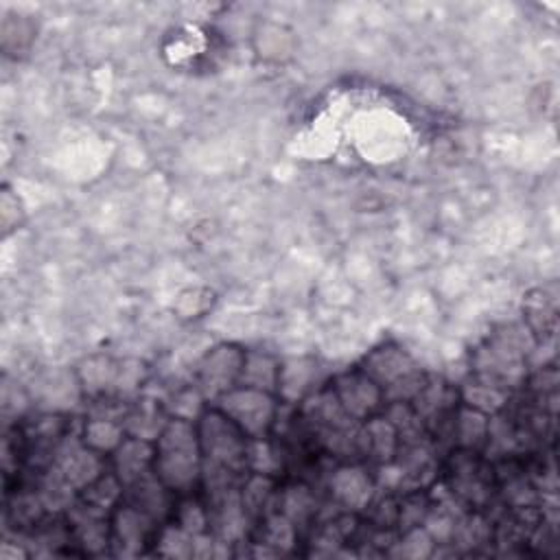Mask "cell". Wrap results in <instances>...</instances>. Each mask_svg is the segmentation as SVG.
<instances>
[{
    "mask_svg": "<svg viewBox=\"0 0 560 560\" xmlns=\"http://www.w3.org/2000/svg\"><path fill=\"white\" fill-rule=\"evenodd\" d=\"M201 464L203 457L195 422L168 418L155 438L153 472L175 494H188L201 483Z\"/></svg>",
    "mask_w": 560,
    "mask_h": 560,
    "instance_id": "cell-1",
    "label": "cell"
},
{
    "mask_svg": "<svg viewBox=\"0 0 560 560\" xmlns=\"http://www.w3.org/2000/svg\"><path fill=\"white\" fill-rule=\"evenodd\" d=\"M300 402L304 424L326 453L337 457L357 455V431L361 422L341 407L330 385L315 389Z\"/></svg>",
    "mask_w": 560,
    "mask_h": 560,
    "instance_id": "cell-2",
    "label": "cell"
},
{
    "mask_svg": "<svg viewBox=\"0 0 560 560\" xmlns=\"http://www.w3.org/2000/svg\"><path fill=\"white\" fill-rule=\"evenodd\" d=\"M359 370H363L385 396V402L413 400L427 383V374L416 359L396 343H381L365 354Z\"/></svg>",
    "mask_w": 560,
    "mask_h": 560,
    "instance_id": "cell-3",
    "label": "cell"
},
{
    "mask_svg": "<svg viewBox=\"0 0 560 560\" xmlns=\"http://www.w3.org/2000/svg\"><path fill=\"white\" fill-rule=\"evenodd\" d=\"M201 457L208 464L230 468L238 475L247 472L249 438L217 407H206L195 420Z\"/></svg>",
    "mask_w": 560,
    "mask_h": 560,
    "instance_id": "cell-4",
    "label": "cell"
},
{
    "mask_svg": "<svg viewBox=\"0 0 560 560\" xmlns=\"http://www.w3.org/2000/svg\"><path fill=\"white\" fill-rule=\"evenodd\" d=\"M214 407L225 413L249 440L269 438L278 420L276 394L236 385L214 400Z\"/></svg>",
    "mask_w": 560,
    "mask_h": 560,
    "instance_id": "cell-5",
    "label": "cell"
},
{
    "mask_svg": "<svg viewBox=\"0 0 560 560\" xmlns=\"http://www.w3.org/2000/svg\"><path fill=\"white\" fill-rule=\"evenodd\" d=\"M448 492L464 505L479 508L490 499L494 479L492 466H488L479 451L455 448L448 457Z\"/></svg>",
    "mask_w": 560,
    "mask_h": 560,
    "instance_id": "cell-6",
    "label": "cell"
},
{
    "mask_svg": "<svg viewBox=\"0 0 560 560\" xmlns=\"http://www.w3.org/2000/svg\"><path fill=\"white\" fill-rule=\"evenodd\" d=\"M245 354L247 350L238 343H217L201 357L195 370V387L206 400L214 402L221 394L238 385Z\"/></svg>",
    "mask_w": 560,
    "mask_h": 560,
    "instance_id": "cell-7",
    "label": "cell"
},
{
    "mask_svg": "<svg viewBox=\"0 0 560 560\" xmlns=\"http://www.w3.org/2000/svg\"><path fill=\"white\" fill-rule=\"evenodd\" d=\"M330 389L341 407L359 422L381 413L385 407L383 389L359 368L337 374L330 383Z\"/></svg>",
    "mask_w": 560,
    "mask_h": 560,
    "instance_id": "cell-8",
    "label": "cell"
},
{
    "mask_svg": "<svg viewBox=\"0 0 560 560\" xmlns=\"http://www.w3.org/2000/svg\"><path fill=\"white\" fill-rule=\"evenodd\" d=\"M112 523V547L120 556H138L149 542H155L158 521L147 512L120 503L109 516Z\"/></svg>",
    "mask_w": 560,
    "mask_h": 560,
    "instance_id": "cell-9",
    "label": "cell"
},
{
    "mask_svg": "<svg viewBox=\"0 0 560 560\" xmlns=\"http://www.w3.org/2000/svg\"><path fill=\"white\" fill-rule=\"evenodd\" d=\"M61 477L77 490H83L88 483H92L98 475L105 472V455L96 453L94 448L85 446L81 442V438L77 440H63L57 451L55 457L50 462Z\"/></svg>",
    "mask_w": 560,
    "mask_h": 560,
    "instance_id": "cell-10",
    "label": "cell"
},
{
    "mask_svg": "<svg viewBox=\"0 0 560 560\" xmlns=\"http://www.w3.org/2000/svg\"><path fill=\"white\" fill-rule=\"evenodd\" d=\"M330 499L343 512H363L372 497L376 494L374 475L361 464H343L332 470L328 479Z\"/></svg>",
    "mask_w": 560,
    "mask_h": 560,
    "instance_id": "cell-11",
    "label": "cell"
},
{
    "mask_svg": "<svg viewBox=\"0 0 560 560\" xmlns=\"http://www.w3.org/2000/svg\"><path fill=\"white\" fill-rule=\"evenodd\" d=\"M400 446V438L394 424L383 416L376 413L359 424L357 431V455L374 466H383L394 462Z\"/></svg>",
    "mask_w": 560,
    "mask_h": 560,
    "instance_id": "cell-12",
    "label": "cell"
},
{
    "mask_svg": "<svg viewBox=\"0 0 560 560\" xmlns=\"http://www.w3.org/2000/svg\"><path fill=\"white\" fill-rule=\"evenodd\" d=\"M173 494L175 492L168 490L153 470H149L133 483L125 486L122 503H129L142 512H147L149 516H153L158 523H162L164 518L173 516V510H175Z\"/></svg>",
    "mask_w": 560,
    "mask_h": 560,
    "instance_id": "cell-13",
    "label": "cell"
},
{
    "mask_svg": "<svg viewBox=\"0 0 560 560\" xmlns=\"http://www.w3.org/2000/svg\"><path fill=\"white\" fill-rule=\"evenodd\" d=\"M153 457H155V442L125 435V440L118 444V448L109 455L112 470L118 475V479L129 486L149 470H153Z\"/></svg>",
    "mask_w": 560,
    "mask_h": 560,
    "instance_id": "cell-14",
    "label": "cell"
},
{
    "mask_svg": "<svg viewBox=\"0 0 560 560\" xmlns=\"http://www.w3.org/2000/svg\"><path fill=\"white\" fill-rule=\"evenodd\" d=\"M122 499H125V483L118 479L114 470H105L92 483L79 490L74 505L92 516L109 518L114 510L122 503Z\"/></svg>",
    "mask_w": 560,
    "mask_h": 560,
    "instance_id": "cell-15",
    "label": "cell"
},
{
    "mask_svg": "<svg viewBox=\"0 0 560 560\" xmlns=\"http://www.w3.org/2000/svg\"><path fill=\"white\" fill-rule=\"evenodd\" d=\"M241 505L247 514V518L260 521L262 516H267L269 512L276 510L278 503V479L271 475H262V472H245L241 488Z\"/></svg>",
    "mask_w": 560,
    "mask_h": 560,
    "instance_id": "cell-16",
    "label": "cell"
},
{
    "mask_svg": "<svg viewBox=\"0 0 560 560\" xmlns=\"http://www.w3.org/2000/svg\"><path fill=\"white\" fill-rule=\"evenodd\" d=\"M276 510L282 512L287 518L293 521V525L306 527L317 516V497L308 483L291 481L282 490H278V503Z\"/></svg>",
    "mask_w": 560,
    "mask_h": 560,
    "instance_id": "cell-17",
    "label": "cell"
},
{
    "mask_svg": "<svg viewBox=\"0 0 560 560\" xmlns=\"http://www.w3.org/2000/svg\"><path fill=\"white\" fill-rule=\"evenodd\" d=\"M168 411L166 407L158 405L155 400H138L133 407H129L122 413V427L127 435H136V438H144V440H153L160 435V431L164 429V424L168 422Z\"/></svg>",
    "mask_w": 560,
    "mask_h": 560,
    "instance_id": "cell-18",
    "label": "cell"
},
{
    "mask_svg": "<svg viewBox=\"0 0 560 560\" xmlns=\"http://www.w3.org/2000/svg\"><path fill=\"white\" fill-rule=\"evenodd\" d=\"M280 361L262 350H247L238 385L256 387L269 394H278L280 385Z\"/></svg>",
    "mask_w": 560,
    "mask_h": 560,
    "instance_id": "cell-19",
    "label": "cell"
},
{
    "mask_svg": "<svg viewBox=\"0 0 560 560\" xmlns=\"http://www.w3.org/2000/svg\"><path fill=\"white\" fill-rule=\"evenodd\" d=\"M488 427H490V416L459 402L453 418V444L457 448L479 451L488 442Z\"/></svg>",
    "mask_w": 560,
    "mask_h": 560,
    "instance_id": "cell-20",
    "label": "cell"
},
{
    "mask_svg": "<svg viewBox=\"0 0 560 560\" xmlns=\"http://www.w3.org/2000/svg\"><path fill=\"white\" fill-rule=\"evenodd\" d=\"M125 427L118 418L109 416H92L85 420L83 431H81V442L96 453L109 457L118 444L125 440Z\"/></svg>",
    "mask_w": 560,
    "mask_h": 560,
    "instance_id": "cell-21",
    "label": "cell"
},
{
    "mask_svg": "<svg viewBox=\"0 0 560 560\" xmlns=\"http://www.w3.org/2000/svg\"><path fill=\"white\" fill-rule=\"evenodd\" d=\"M317 374L315 361L308 359H293L289 363L280 365V385L278 394L284 400H302L308 394H313L317 387H313V378Z\"/></svg>",
    "mask_w": 560,
    "mask_h": 560,
    "instance_id": "cell-22",
    "label": "cell"
},
{
    "mask_svg": "<svg viewBox=\"0 0 560 560\" xmlns=\"http://www.w3.org/2000/svg\"><path fill=\"white\" fill-rule=\"evenodd\" d=\"M523 313H525V326L532 332L534 341H542L547 335L553 332L556 328V300L547 295V291L536 289L527 293L523 302Z\"/></svg>",
    "mask_w": 560,
    "mask_h": 560,
    "instance_id": "cell-23",
    "label": "cell"
},
{
    "mask_svg": "<svg viewBox=\"0 0 560 560\" xmlns=\"http://www.w3.org/2000/svg\"><path fill=\"white\" fill-rule=\"evenodd\" d=\"M457 394L462 405L477 409L486 416H497L508 405V398H510V389H503L483 378H475L466 383L462 389H457Z\"/></svg>",
    "mask_w": 560,
    "mask_h": 560,
    "instance_id": "cell-24",
    "label": "cell"
},
{
    "mask_svg": "<svg viewBox=\"0 0 560 560\" xmlns=\"http://www.w3.org/2000/svg\"><path fill=\"white\" fill-rule=\"evenodd\" d=\"M116 376L118 365L107 357H90L79 370V383L83 392L94 396L96 400L105 398L112 389H116Z\"/></svg>",
    "mask_w": 560,
    "mask_h": 560,
    "instance_id": "cell-25",
    "label": "cell"
},
{
    "mask_svg": "<svg viewBox=\"0 0 560 560\" xmlns=\"http://www.w3.org/2000/svg\"><path fill=\"white\" fill-rule=\"evenodd\" d=\"M260 527H258V540L256 542H262L267 545L269 549H273L278 556L280 553H289L295 542H298V527L293 525L291 518H287L282 512L273 510L269 512L267 516L260 518Z\"/></svg>",
    "mask_w": 560,
    "mask_h": 560,
    "instance_id": "cell-26",
    "label": "cell"
},
{
    "mask_svg": "<svg viewBox=\"0 0 560 560\" xmlns=\"http://www.w3.org/2000/svg\"><path fill=\"white\" fill-rule=\"evenodd\" d=\"M46 508L37 494V490H22L11 494V499L7 501V518L13 523V527L18 529H26V527H37L42 525Z\"/></svg>",
    "mask_w": 560,
    "mask_h": 560,
    "instance_id": "cell-27",
    "label": "cell"
},
{
    "mask_svg": "<svg viewBox=\"0 0 560 560\" xmlns=\"http://www.w3.org/2000/svg\"><path fill=\"white\" fill-rule=\"evenodd\" d=\"M435 540L427 532L424 525L398 532V538L387 549L389 556H405V558H429L433 556Z\"/></svg>",
    "mask_w": 560,
    "mask_h": 560,
    "instance_id": "cell-28",
    "label": "cell"
},
{
    "mask_svg": "<svg viewBox=\"0 0 560 560\" xmlns=\"http://www.w3.org/2000/svg\"><path fill=\"white\" fill-rule=\"evenodd\" d=\"M173 521L188 532L190 536L210 532V516H208V505L206 501L197 497H184L175 510H173Z\"/></svg>",
    "mask_w": 560,
    "mask_h": 560,
    "instance_id": "cell-29",
    "label": "cell"
},
{
    "mask_svg": "<svg viewBox=\"0 0 560 560\" xmlns=\"http://www.w3.org/2000/svg\"><path fill=\"white\" fill-rule=\"evenodd\" d=\"M155 551L164 558H192V536L175 521L166 523L158 529Z\"/></svg>",
    "mask_w": 560,
    "mask_h": 560,
    "instance_id": "cell-30",
    "label": "cell"
},
{
    "mask_svg": "<svg viewBox=\"0 0 560 560\" xmlns=\"http://www.w3.org/2000/svg\"><path fill=\"white\" fill-rule=\"evenodd\" d=\"M280 466H282V457H280L278 448L269 442V438L249 440V444H247V472H262V475L276 477Z\"/></svg>",
    "mask_w": 560,
    "mask_h": 560,
    "instance_id": "cell-31",
    "label": "cell"
}]
</instances>
